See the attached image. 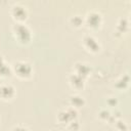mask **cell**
<instances>
[{
    "label": "cell",
    "instance_id": "obj_9",
    "mask_svg": "<svg viewBox=\"0 0 131 131\" xmlns=\"http://www.w3.org/2000/svg\"><path fill=\"white\" fill-rule=\"evenodd\" d=\"M68 81H69L70 86L75 90H83L85 87V79H83L82 77L78 76L75 73L69 76Z\"/></svg>",
    "mask_w": 131,
    "mask_h": 131
},
{
    "label": "cell",
    "instance_id": "obj_13",
    "mask_svg": "<svg viewBox=\"0 0 131 131\" xmlns=\"http://www.w3.org/2000/svg\"><path fill=\"white\" fill-rule=\"evenodd\" d=\"M129 82H130V77H129V75L128 74H124V75H122L118 80H116V82H115V88L116 89H118V90H120V91H124V90H126L128 87H129Z\"/></svg>",
    "mask_w": 131,
    "mask_h": 131
},
{
    "label": "cell",
    "instance_id": "obj_1",
    "mask_svg": "<svg viewBox=\"0 0 131 131\" xmlns=\"http://www.w3.org/2000/svg\"><path fill=\"white\" fill-rule=\"evenodd\" d=\"M11 32L14 39L19 44L26 45L32 40V31L27 25H25V23H15L11 28Z\"/></svg>",
    "mask_w": 131,
    "mask_h": 131
},
{
    "label": "cell",
    "instance_id": "obj_18",
    "mask_svg": "<svg viewBox=\"0 0 131 131\" xmlns=\"http://www.w3.org/2000/svg\"><path fill=\"white\" fill-rule=\"evenodd\" d=\"M118 103H119L118 99L116 97H114V96H111V97L106 98V104L108 106H111V107H116L118 105Z\"/></svg>",
    "mask_w": 131,
    "mask_h": 131
},
{
    "label": "cell",
    "instance_id": "obj_17",
    "mask_svg": "<svg viewBox=\"0 0 131 131\" xmlns=\"http://www.w3.org/2000/svg\"><path fill=\"white\" fill-rule=\"evenodd\" d=\"M67 128L69 131H79L80 128H81V124L80 122L76 119V120H73L71 122H69L67 124Z\"/></svg>",
    "mask_w": 131,
    "mask_h": 131
},
{
    "label": "cell",
    "instance_id": "obj_2",
    "mask_svg": "<svg viewBox=\"0 0 131 131\" xmlns=\"http://www.w3.org/2000/svg\"><path fill=\"white\" fill-rule=\"evenodd\" d=\"M11 68H12V74L15 75L17 78L23 79V80L30 79L34 73L32 64L28 61H25V60L15 61L11 66Z\"/></svg>",
    "mask_w": 131,
    "mask_h": 131
},
{
    "label": "cell",
    "instance_id": "obj_12",
    "mask_svg": "<svg viewBox=\"0 0 131 131\" xmlns=\"http://www.w3.org/2000/svg\"><path fill=\"white\" fill-rule=\"evenodd\" d=\"M12 75V68L6 63L2 54H0V78H8Z\"/></svg>",
    "mask_w": 131,
    "mask_h": 131
},
{
    "label": "cell",
    "instance_id": "obj_6",
    "mask_svg": "<svg viewBox=\"0 0 131 131\" xmlns=\"http://www.w3.org/2000/svg\"><path fill=\"white\" fill-rule=\"evenodd\" d=\"M10 15L15 20V23H25L28 18L29 12L24 5L14 4L10 8Z\"/></svg>",
    "mask_w": 131,
    "mask_h": 131
},
{
    "label": "cell",
    "instance_id": "obj_19",
    "mask_svg": "<svg viewBox=\"0 0 131 131\" xmlns=\"http://www.w3.org/2000/svg\"><path fill=\"white\" fill-rule=\"evenodd\" d=\"M11 131H31V130L24 125H16L11 129Z\"/></svg>",
    "mask_w": 131,
    "mask_h": 131
},
{
    "label": "cell",
    "instance_id": "obj_5",
    "mask_svg": "<svg viewBox=\"0 0 131 131\" xmlns=\"http://www.w3.org/2000/svg\"><path fill=\"white\" fill-rule=\"evenodd\" d=\"M77 118H78V110H76L72 106H69L66 110H60L56 116L57 122L59 124H63V125H67L69 122L76 120Z\"/></svg>",
    "mask_w": 131,
    "mask_h": 131
},
{
    "label": "cell",
    "instance_id": "obj_11",
    "mask_svg": "<svg viewBox=\"0 0 131 131\" xmlns=\"http://www.w3.org/2000/svg\"><path fill=\"white\" fill-rule=\"evenodd\" d=\"M69 102H70V106H72L76 110H79L85 105L86 100L83 96H81L79 94H73L69 97Z\"/></svg>",
    "mask_w": 131,
    "mask_h": 131
},
{
    "label": "cell",
    "instance_id": "obj_10",
    "mask_svg": "<svg viewBox=\"0 0 131 131\" xmlns=\"http://www.w3.org/2000/svg\"><path fill=\"white\" fill-rule=\"evenodd\" d=\"M129 30V20L127 17H120L117 21L116 28H115V35L117 37H121L124 34H126Z\"/></svg>",
    "mask_w": 131,
    "mask_h": 131
},
{
    "label": "cell",
    "instance_id": "obj_3",
    "mask_svg": "<svg viewBox=\"0 0 131 131\" xmlns=\"http://www.w3.org/2000/svg\"><path fill=\"white\" fill-rule=\"evenodd\" d=\"M103 21L102 15L96 10H90L84 17V25L90 30H97L101 27Z\"/></svg>",
    "mask_w": 131,
    "mask_h": 131
},
{
    "label": "cell",
    "instance_id": "obj_4",
    "mask_svg": "<svg viewBox=\"0 0 131 131\" xmlns=\"http://www.w3.org/2000/svg\"><path fill=\"white\" fill-rule=\"evenodd\" d=\"M81 44L88 52L93 53V54L98 53L101 49V45H100L99 41L91 34H85L82 37Z\"/></svg>",
    "mask_w": 131,
    "mask_h": 131
},
{
    "label": "cell",
    "instance_id": "obj_15",
    "mask_svg": "<svg viewBox=\"0 0 131 131\" xmlns=\"http://www.w3.org/2000/svg\"><path fill=\"white\" fill-rule=\"evenodd\" d=\"M114 127L116 128L117 131H128L129 130L127 123L125 121H123L122 119H117L114 123Z\"/></svg>",
    "mask_w": 131,
    "mask_h": 131
},
{
    "label": "cell",
    "instance_id": "obj_7",
    "mask_svg": "<svg viewBox=\"0 0 131 131\" xmlns=\"http://www.w3.org/2000/svg\"><path fill=\"white\" fill-rule=\"evenodd\" d=\"M16 94V90L13 85L10 83H2L0 84V99L4 101H9L14 98Z\"/></svg>",
    "mask_w": 131,
    "mask_h": 131
},
{
    "label": "cell",
    "instance_id": "obj_16",
    "mask_svg": "<svg viewBox=\"0 0 131 131\" xmlns=\"http://www.w3.org/2000/svg\"><path fill=\"white\" fill-rule=\"evenodd\" d=\"M97 115H98V119H99L100 121H102V122H107L108 119H110L111 116H112V113H111L108 110H106V108H101V110H99V112L97 113Z\"/></svg>",
    "mask_w": 131,
    "mask_h": 131
},
{
    "label": "cell",
    "instance_id": "obj_14",
    "mask_svg": "<svg viewBox=\"0 0 131 131\" xmlns=\"http://www.w3.org/2000/svg\"><path fill=\"white\" fill-rule=\"evenodd\" d=\"M69 24L75 29H80L84 26V17L80 14H73L69 18Z\"/></svg>",
    "mask_w": 131,
    "mask_h": 131
},
{
    "label": "cell",
    "instance_id": "obj_8",
    "mask_svg": "<svg viewBox=\"0 0 131 131\" xmlns=\"http://www.w3.org/2000/svg\"><path fill=\"white\" fill-rule=\"evenodd\" d=\"M74 73L86 80L91 74V67L85 62H76L74 66Z\"/></svg>",
    "mask_w": 131,
    "mask_h": 131
}]
</instances>
